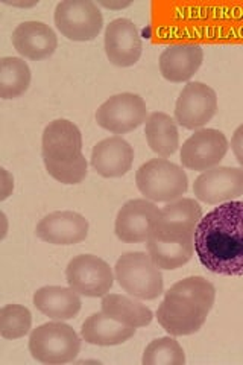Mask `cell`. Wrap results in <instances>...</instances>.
<instances>
[{"instance_id":"obj_11","label":"cell","mask_w":243,"mask_h":365,"mask_svg":"<svg viewBox=\"0 0 243 365\" xmlns=\"http://www.w3.org/2000/svg\"><path fill=\"white\" fill-rule=\"evenodd\" d=\"M216 111V91L204 83H189L177 101L175 122L186 130H198L214 118Z\"/></svg>"},{"instance_id":"obj_12","label":"cell","mask_w":243,"mask_h":365,"mask_svg":"<svg viewBox=\"0 0 243 365\" xmlns=\"http://www.w3.org/2000/svg\"><path fill=\"white\" fill-rule=\"evenodd\" d=\"M160 218V209L149 200H131L123 204L115 218L114 232L122 242H148Z\"/></svg>"},{"instance_id":"obj_1","label":"cell","mask_w":243,"mask_h":365,"mask_svg":"<svg viewBox=\"0 0 243 365\" xmlns=\"http://www.w3.org/2000/svg\"><path fill=\"white\" fill-rule=\"evenodd\" d=\"M195 253L213 274L243 276V201L208 212L195 232Z\"/></svg>"},{"instance_id":"obj_26","label":"cell","mask_w":243,"mask_h":365,"mask_svg":"<svg viewBox=\"0 0 243 365\" xmlns=\"http://www.w3.org/2000/svg\"><path fill=\"white\" fill-rule=\"evenodd\" d=\"M142 362L145 365H182L186 364V355L178 341L165 336L150 342L143 353Z\"/></svg>"},{"instance_id":"obj_5","label":"cell","mask_w":243,"mask_h":365,"mask_svg":"<svg viewBox=\"0 0 243 365\" xmlns=\"http://www.w3.org/2000/svg\"><path fill=\"white\" fill-rule=\"evenodd\" d=\"M137 187L152 202H172L180 200L189 189V180L182 168L166 158L149 160L135 174Z\"/></svg>"},{"instance_id":"obj_29","label":"cell","mask_w":243,"mask_h":365,"mask_svg":"<svg viewBox=\"0 0 243 365\" xmlns=\"http://www.w3.org/2000/svg\"><path fill=\"white\" fill-rule=\"evenodd\" d=\"M102 6H105V8H110V9H118V8H126V6H130L131 5V2H120V4H107V2H102L100 4Z\"/></svg>"},{"instance_id":"obj_6","label":"cell","mask_w":243,"mask_h":365,"mask_svg":"<svg viewBox=\"0 0 243 365\" xmlns=\"http://www.w3.org/2000/svg\"><path fill=\"white\" fill-rule=\"evenodd\" d=\"M29 351L33 359L43 364H67L79 355L81 339L68 324L46 323L32 330Z\"/></svg>"},{"instance_id":"obj_23","label":"cell","mask_w":243,"mask_h":365,"mask_svg":"<svg viewBox=\"0 0 243 365\" xmlns=\"http://www.w3.org/2000/svg\"><path fill=\"white\" fill-rule=\"evenodd\" d=\"M145 134L148 145L160 157H170L180 148L177 123L166 113H152L146 120Z\"/></svg>"},{"instance_id":"obj_9","label":"cell","mask_w":243,"mask_h":365,"mask_svg":"<svg viewBox=\"0 0 243 365\" xmlns=\"http://www.w3.org/2000/svg\"><path fill=\"white\" fill-rule=\"evenodd\" d=\"M143 98L134 93H120L107 99L96 111L100 128L114 134H126L143 125L148 119Z\"/></svg>"},{"instance_id":"obj_20","label":"cell","mask_w":243,"mask_h":365,"mask_svg":"<svg viewBox=\"0 0 243 365\" xmlns=\"http://www.w3.org/2000/svg\"><path fill=\"white\" fill-rule=\"evenodd\" d=\"M33 304L55 322L72 319L81 311L79 294L71 287H43L33 294Z\"/></svg>"},{"instance_id":"obj_17","label":"cell","mask_w":243,"mask_h":365,"mask_svg":"<svg viewBox=\"0 0 243 365\" xmlns=\"http://www.w3.org/2000/svg\"><path fill=\"white\" fill-rule=\"evenodd\" d=\"M134 162L133 146L119 135L99 142L91 151V166L105 178H119L131 170Z\"/></svg>"},{"instance_id":"obj_15","label":"cell","mask_w":243,"mask_h":365,"mask_svg":"<svg viewBox=\"0 0 243 365\" xmlns=\"http://www.w3.org/2000/svg\"><path fill=\"white\" fill-rule=\"evenodd\" d=\"M105 53L111 64L134 66L142 56V38L134 21L115 19L105 29Z\"/></svg>"},{"instance_id":"obj_2","label":"cell","mask_w":243,"mask_h":365,"mask_svg":"<svg viewBox=\"0 0 243 365\" xmlns=\"http://www.w3.org/2000/svg\"><path fill=\"white\" fill-rule=\"evenodd\" d=\"M216 299L213 284L201 276L177 282L157 309V319L170 336L193 335L207 322Z\"/></svg>"},{"instance_id":"obj_8","label":"cell","mask_w":243,"mask_h":365,"mask_svg":"<svg viewBox=\"0 0 243 365\" xmlns=\"http://www.w3.org/2000/svg\"><path fill=\"white\" fill-rule=\"evenodd\" d=\"M202 220V209L198 201L180 198L160 210L152 236L161 241H193L196 227Z\"/></svg>"},{"instance_id":"obj_3","label":"cell","mask_w":243,"mask_h":365,"mask_svg":"<svg viewBox=\"0 0 243 365\" xmlns=\"http://www.w3.org/2000/svg\"><path fill=\"white\" fill-rule=\"evenodd\" d=\"M43 162L51 177L63 185H79L87 177V160L83 155V134L67 119L51 122L43 133Z\"/></svg>"},{"instance_id":"obj_24","label":"cell","mask_w":243,"mask_h":365,"mask_svg":"<svg viewBox=\"0 0 243 365\" xmlns=\"http://www.w3.org/2000/svg\"><path fill=\"white\" fill-rule=\"evenodd\" d=\"M195 241H161L150 237L148 241V255L160 269H177L193 257Z\"/></svg>"},{"instance_id":"obj_14","label":"cell","mask_w":243,"mask_h":365,"mask_svg":"<svg viewBox=\"0 0 243 365\" xmlns=\"http://www.w3.org/2000/svg\"><path fill=\"white\" fill-rule=\"evenodd\" d=\"M195 197L207 204L233 201L243 195V168L216 166L195 180Z\"/></svg>"},{"instance_id":"obj_21","label":"cell","mask_w":243,"mask_h":365,"mask_svg":"<svg viewBox=\"0 0 243 365\" xmlns=\"http://www.w3.org/2000/svg\"><path fill=\"white\" fill-rule=\"evenodd\" d=\"M135 327L125 326L103 312L90 315L81 329V336L88 344L93 346H119L133 338Z\"/></svg>"},{"instance_id":"obj_22","label":"cell","mask_w":243,"mask_h":365,"mask_svg":"<svg viewBox=\"0 0 243 365\" xmlns=\"http://www.w3.org/2000/svg\"><path fill=\"white\" fill-rule=\"evenodd\" d=\"M102 312L130 327H145L152 322V311L131 297L120 294H107L102 299Z\"/></svg>"},{"instance_id":"obj_27","label":"cell","mask_w":243,"mask_h":365,"mask_svg":"<svg viewBox=\"0 0 243 365\" xmlns=\"http://www.w3.org/2000/svg\"><path fill=\"white\" fill-rule=\"evenodd\" d=\"M32 315L28 307L6 304L0 309V335L5 339H19L29 334Z\"/></svg>"},{"instance_id":"obj_10","label":"cell","mask_w":243,"mask_h":365,"mask_svg":"<svg viewBox=\"0 0 243 365\" xmlns=\"http://www.w3.org/2000/svg\"><path fill=\"white\" fill-rule=\"evenodd\" d=\"M66 279L68 287L86 297L107 295L114 284L111 267L93 255H81L68 262Z\"/></svg>"},{"instance_id":"obj_16","label":"cell","mask_w":243,"mask_h":365,"mask_svg":"<svg viewBox=\"0 0 243 365\" xmlns=\"http://www.w3.org/2000/svg\"><path fill=\"white\" fill-rule=\"evenodd\" d=\"M37 236L52 245H75L88 236V221L76 212H53L38 222Z\"/></svg>"},{"instance_id":"obj_13","label":"cell","mask_w":243,"mask_h":365,"mask_svg":"<svg viewBox=\"0 0 243 365\" xmlns=\"http://www.w3.org/2000/svg\"><path fill=\"white\" fill-rule=\"evenodd\" d=\"M228 153V140L224 133L213 128L196 131L181 148V163L192 170H208L222 162Z\"/></svg>"},{"instance_id":"obj_7","label":"cell","mask_w":243,"mask_h":365,"mask_svg":"<svg viewBox=\"0 0 243 365\" xmlns=\"http://www.w3.org/2000/svg\"><path fill=\"white\" fill-rule=\"evenodd\" d=\"M55 25L73 41L95 40L103 26V17L91 0H64L55 8Z\"/></svg>"},{"instance_id":"obj_25","label":"cell","mask_w":243,"mask_h":365,"mask_svg":"<svg viewBox=\"0 0 243 365\" xmlns=\"http://www.w3.org/2000/svg\"><path fill=\"white\" fill-rule=\"evenodd\" d=\"M31 86V68L26 61L16 56L0 60V98L14 99L21 96Z\"/></svg>"},{"instance_id":"obj_18","label":"cell","mask_w":243,"mask_h":365,"mask_svg":"<svg viewBox=\"0 0 243 365\" xmlns=\"http://www.w3.org/2000/svg\"><path fill=\"white\" fill-rule=\"evenodd\" d=\"M13 44L25 58L40 61L49 58L58 48L56 34L43 21H25L14 29Z\"/></svg>"},{"instance_id":"obj_28","label":"cell","mask_w":243,"mask_h":365,"mask_svg":"<svg viewBox=\"0 0 243 365\" xmlns=\"http://www.w3.org/2000/svg\"><path fill=\"white\" fill-rule=\"evenodd\" d=\"M231 150H233L239 165L243 168V123L233 134V139H231Z\"/></svg>"},{"instance_id":"obj_19","label":"cell","mask_w":243,"mask_h":365,"mask_svg":"<svg viewBox=\"0 0 243 365\" xmlns=\"http://www.w3.org/2000/svg\"><path fill=\"white\" fill-rule=\"evenodd\" d=\"M204 52L200 44H172L160 55V72L170 83H182L200 71Z\"/></svg>"},{"instance_id":"obj_4","label":"cell","mask_w":243,"mask_h":365,"mask_svg":"<svg viewBox=\"0 0 243 365\" xmlns=\"http://www.w3.org/2000/svg\"><path fill=\"white\" fill-rule=\"evenodd\" d=\"M114 276L120 288L140 300H155L163 294V276L155 262L142 251H130L115 262Z\"/></svg>"}]
</instances>
